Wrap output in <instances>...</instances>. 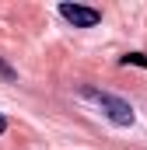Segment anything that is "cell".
Segmentation results:
<instances>
[{
  "label": "cell",
  "instance_id": "obj_1",
  "mask_svg": "<svg viewBox=\"0 0 147 150\" xmlns=\"http://www.w3.org/2000/svg\"><path fill=\"white\" fill-rule=\"evenodd\" d=\"M84 101H91L98 112L109 119L112 126H119V129H126V126H133L137 122V115H133V105L130 101H123L119 94H112V91H98V87H91V84H84L81 91H77Z\"/></svg>",
  "mask_w": 147,
  "mask_h": 150
},
{
  "label": "cell",
  "instance_id": "obj_2",
  "mask_svg": "<svg viewBox=\"0 0 147 150\" xmlns=\"http://www.w3.org/2000/svg\"><path fill=\"white\" fill-rule=\"evenodd\" d=\"M56 11H60L63 21H70L74 28H95V25L102 21V11H98V7H84V4H67V0H63Z\"/></svg>",
  "mask_w": 147,
  "mask_h": 150
},
{
  "label": "cell",
  "instance_id": "obj_3",
  "mask_svg": "<svg viewBox=\"0 0 147 150\" xmlns=\"http://www.w3.org/2000/svg\"><path fill=\"white\" fill-rule=\"evenodd\" d=\"M119 63H123V67H130V63H133V67H144V70H147V56H144V52H126Z\"/></svg>",
  "mask_w": 147,
  "mask_h": 150
},
{
  "label": "cell",
  "instance_id": "obj_4",
  "mask_svg": "<svg viewBox=\"0 0 147 150\" xmlns=\"http://www.w3.org/2000/svg\"><path fill=\"white\" fill-rule=\"evenodd\" d=\"M0 77H4V80H14V67H11V63H4V59H0Z\"/></svg>",
  "mask_w": 147,
  "mask_h": 150
},
{
  "label": "cell",
  "instance_id": "obj_5",
  "mask_svg": "<svg viewBox=\"0 0 147 150\" xmlns=\"http://www.w3.org/2000/svg\"><path fill=\"white\" fill-rule=\"evenodd\" d=\"M0 133H7V119L4 115H0Z\"/></svg>",
  "mask_w": 147,
  "mask_h": 150
}]
</instances>
